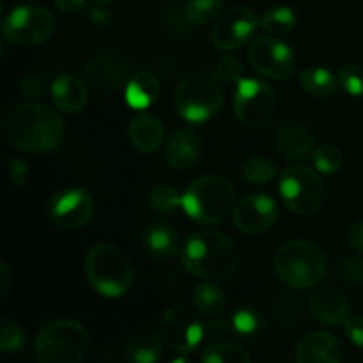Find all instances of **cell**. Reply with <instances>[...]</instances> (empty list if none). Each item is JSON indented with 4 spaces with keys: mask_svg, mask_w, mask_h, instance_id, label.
<instances>
[{
    "mask_svg": "<svg viewBox=\"0 0 363 363\" xmlns=\"http://www.w3.org/2000/svg\"><path fill=\"white\" fill-rule=\"evenodd\" d=\"M142 248L152 259H170L179 252L177 233L165 222H151L144 227L140 236Z\"/></svg>",
    "mask_w": 363,
    "mask_h": 363,
    "instance_id": "cell-21",
    "label": "cell"
},
{
    "mask_svg": "<svg viewBox=\"0 0 363 363\" xmlns=\"http://www.w3.org/2000/svg\"><path fill=\"white\" fill-rule=\"evenodd\" d=\"M25 346V333L18 323L2 319L0 323V347L4 353H14Z\"/></svg>",
    "mask_w": 363,
    "mask_h": 363,
    "instance_id": "cell-33",
    "label": "cell"
},
{
    "mask_svg": "<svg viewBox=\"0 0 363 363\" xmlns=\"http://www.w3.org/2000/svg\"><path fill=\"white\" fill-rule=\"evenodd\" d=\"M53 30L55 18L45 7H16L2 21L4 38L18 46L41 45L53 34Z\"/></svg>",
    "mask_w": 363,
    "mask_h": 363,
    "instance_id": "cell-10",
    "label": "cell"
},
{
    "mask_svg": "<svg viewBox=\"0 0 363 363\" xmlns=\"http://www.w3.org/2000/svg\"><path fill=\"white\" fill-rule=\"evenodd\" d=\"M277 110L273 87L257 78H243L234 92V112L240 123L250 130L268 126Z\"/></svg>",
    "mask_w": 363,
    "mask_h": 363,
    "instance_id": "cell-9",
    "label": "cell"
},
{
    "mask_svg": "<svg viewBox=\"0 0 363 363\" xmlns=\"http://www.w3.org/2000/svg\"><path fill=\"white\" fill-rule=\"evenodd\" d=\"M181 208L191 220L199 223H204V225L222 223L236 208L234 186L225 177H197L184 190Z\"/></svg>",
    "mask_w": 363,
    "mask_h": 363,
    "instance_id": "cell-4",
    "label": "cell"
},
{
    "mask_svg": "<svg viewBox=\"0 0 363 363\" xmlns=\"http://www.w3.org/2000/svg\"><path fill=\"white\" fill-rule=\"evenodd\" d=\"M53 4L64 13H78L84 9L87 0H53Z\"/></svg>",
    "mask_w": 363,
    "mask_h": 363,
    "instance_id": "cell-43",
    "label": "cell"
},
{
    "mask_svg": "<svg viewBox=\"0 0 363 363\" xmlns=\"http://www.w3.org/2000/svg\"><path fill=\"white\" fill-rule=\"evenodd\" d=\"M183 266L199 279L229 280L240 266V254L229 236L218 230H199L186 241Z\"/></svg>",
    "mask_w": 363,
    "mask_h": 363,
    "instance_id": "cell-2",
    "label": "cell"
},
{
    "mask_svg": "<svg viewBox=\"0 0 363 363\" xmlns=\"http://www.w3.org/2000/svg\"><path fill=\"white\" fill-rule=\"evenodd\" d=\"M252 67L269 80H286L294 73L293 50L280 39L261 35L248 48Z\"/></svg>",
    "mask_w": 363,
    "mask_h": 363,
    "instance_id": "cell-12",
    "label": "cell"
},
{
    "mask_svg": "<svg viewBox=\"0 0 363 363\" xmlns=\"http://www.w3.org/2000/svg\"><path fill=\"white\" fill-rule=\"evenodd\" d=\"M261 20L247 6H234L223 11L213 25L211 39L216 48L230 52L243 46L248 39L254 38Z\"/></svg>",
    "mask_w": 363,
    "mask_h": 363,
    "instance_id": "cell-13",
    "label": "cell"
},
{
    "mask_svg": "<svg viewBox=\"0 0 363 363\" xmlns=\"http://www.w3.org/2000/svg\"><path fill=\"white\" fill-rule=\"evenodd\" d=\"M273 266L286 286L293 289H308L318 286L325 277L326 255L312 241L293 240L277 248Z\"/></svg>",
    "mask_w": 363,
    "mask_h": 363,
    "instance_id": "cell-5",
    "label": "cell"
},
{
    "mask_svg": "<svg viewBox=\"0 0 363 363\" xmlns=\"http://www.w3.org/2000/svg\"><path fill=\"white\" fill-rule=\"evenodd\" d=\"M241 174L252 184H266L275 177L277 167L264 156H250L241 165Z\"/></svg>",
    "mask_w": 363,
    "mask_h": 363,
    "instance_id": "cell-31",
    "label": "cell"
},
{
    "mask_svg": "<svg viewBox=\"0 0 363 363\" xmlns=\"http://www.w3.org/2000/svg\"><path fill=\"white\" fill-rule=\"evenodd\" d=\"M149 202H151V206L156 211L172 213L179 206H183V195H179L170 186H158L149 195Z\"/></svg>",
    "mask_w": 363,
    "mask_h": 363,
    "instance_id": "cell-34",
    "label": "cell"
},
{
    "mask_svg": "<svg viewBox=\"0 0 363 363\" xmlns=\"http://www.w3.org/2000/svg\"><path fill=\"white\" fill-rule=\"evenodd\" d=\"M52 99L62 112L77 113L87 105V85L78 77L62 74L52 84Z\"/></svg>",
    "mask_w": 363,
    "mask_h": 363,
    "instance_id": "cell-23",
    "label": "cell"
},
{
    "mask_svg": "<svg viewBox=\"0 0 363 363\" xmlns=\"http://www.w3.org/2000/svg\"><path fill=\"white\" fill-rule=\"evenodd\" d=\"M296 363H342V346L326 332H312L296 347Z\"/></svg>",
    "mask_w": 363,
    "mask_h": 363,
    "instance_id": "cell-19",
    "label": "cell"
},
{
    "mask_svg": "<svg viewBox=\"0 0 363 363\" xmlns=\"http://www.w3.org/2000/svg\"><path fill=\"white\" fill-rule=\"evenodd\" d=\"M337 80L342 85L344 91L353 98H362L363 96V67L357 64H346L340 67Z\"/></svg>",
    "mask_w": 363,
    "mask_h": 363,
    "instance_id": "cell-35",
    "label": "cell"
},
{
    "mask_svg": "<svg viewBox=\"0 0 363 363\" xmlns=\"http://www.w3.org/2000/svg\"><path fill=\"white\" fill-rule=\"evenodd\" d=\"M158 78L151 71H138L126 82L124 98L133 110H145L158 99Z\"/></svg>",
    "mask_w": 363,
    "mask_h": 363,
    "instance_id": "cell-24",
    "label": "cell"
},
{
    "mask_svg": "<svg viewBox=\"0 0 363 363\" xmlns=\"http://www.w3.org/2000/svg\"><path fill=\"white\" fill-rule=\"evenodd\" d=\"M308 312L321 325L335 326L350 318V301L335 287H323L308 298Z\"/></svg>",
    "mask_w": 363,
    "mask_h": 363,
    "instance_id": "cell-17",
    "label": "cell"
},
{
    "mask_svg": "<svg viewBox=\"0 0 363 363\" xmlns=\"http://www.w3.org/2000/svg\"><path fill=\"white\" fill-rule=\"evenodd\" d=\"M342 273L351 284H363V261L360 259H346L342 262Z\"/></svg>",
    "mask_w": 363,
    "mask_h": 363,
    "instance_id": "cell-40",
    "label": "cell"
},
{
    "mask_svg": "<svg viewBox=\"0 0 363 363\" xmlns=\"http://www.w3.org/2000/svg\"><path fill=\"white\" fill-rule=\"evenodd\" d=\"M344 330H346V335L350 337L351 342L363 350V318H360V315L347 318L346 323H344Z\"/></svg>",
    "mask_w": 363,
    "mask_h": 363,
    "instance_id": "cell-38",
    "label": "cell"
},
{
    "mask_svg": "<svg viewBox=\"0 0 363 363\" xmlns=\"http://www.w3.org/2000/svg\"><path fill=\"white\" fill-rule=\"evenodd\" d=\"M48 215L60 229H82L94 216V201L85 190L69 188L53 195L48 206Z\"/></svg>",
    "mask_w": 363,
    "mask_h": 363,
    "instance_id": "cell-14",
    "label": "cell"
},
{
    "mask_svg": "<svg viewBox=\"0 0 363 363\" xmlns=\"http://www.w3.org/2000/svg\"><path fill=\"white\" fill-rule=\"evenodd\" d=\"M216 74L220 77V80L223 84H240L243 80V64H241L240 59L233 55H225L220 59L218 66H216Z\"/></svg>",
    "mask_w": 363,
    "mask_h": 363,
    "instance_id": "cell-37",
    "label": "cell"
},
{
    "mask_svg": "<svg viewBox=\"0 0 363 363\" xmlns=\"http://www.w3.org/2000/svg\"><path fill=\"white\" fill-rule=\"evenodd\" d=\"M202 142L191 130H176L165 144V160L172 169L188 170L199 162Z\"/></svg>",
    "mask_w": 363,
    "mask_h": 363,
    "instance_id": "cell-20",
    "label": "cell"
},
{
    "mask_svg": "<svg viewBox=\"0 0 363 363\" xmlns=\"http://www.w3.org/2000/svg\"><path fill=\"white\" fill-rule=\"evenodd\" d=\"M300 84L314 98H330L337 91V80L325 67H307L300 73Z\"/></svg>",
    "mask_w": 363,
    "mask_h": 363,
    "instance_id": "cell-27",
    "label": "cell"
},
{
    "mask_svg": "<svg viewBox=\"0 0 363 363\" xmlns=\"http://www.w3.org/2000/svg\"><path fill=\"white\" fill-rule=\"evenodd\" d=\"M233 326L236 333L243 337H252L259 332L261 328V315L257 312L250 311V308H241L234 314Z\"/></svg>",
    "mask_w": 363,
    "mask_h": 363,
    "instance_id": "cell-36",
    "label": "cell"
},
{
    "mask_svg": "<svg viewBox=\"0 0 363 363\" xmlns=\"http://www.w3.org/2000/svg\"><path fill=\"white\" fill-rule=\"evenodd\" d=\"M280 197L296 215H314L325 202L326 186L314 169L307 165L287 167L280 176Z\"/></svg>",
    "mask_w": 363,
    "mask_h": 363,
    "instance_id": "cell-8",
    "label": "cell"
},
{
    "mask_svg": "<svg viewBox=\"0 0 363 363\" xmlns=\"http://www.w3.org/2000/svg\"><path fill=\"white\" fill-rule=\"evenodd\" d=\"M261 27L272 35H286L296 27V14L291 7H273L262 14Z\"/></svg>",
    "mask_w": 363,
    "mask_h": 363,
    "instance_id": "cell-29",
    "label": "cell"
},
{
    "mask_svg": "<svg viewBox=\"0 0 363 363\" xmlns=\"http://www.w3.org/2000/svg\"><path fill=\"white\" fill-rule=\"evenodd\" d=\"M9 287H11V272L7 268L6 262L0 264V296H6L9 293Z\"/></svg>",
    "mask_w": 363,
    "mask_h": 363,
    "instance_id": "cell-44",
    "label": "cell"
},
{
    "mask_svg": "<svg viewBox=\"0 0 363 363\" xmlns=\"http://www.w3.org/2000/svg\"><path fill=\"white\" fill-rule=\"evenodd\" d=\"M89 333L74 319L48 323L35 339V358L39 363H84L89 353Z\"/></svg>",
    "mask_w": 363,
    "mask_h": 363,
    "instance_id": "cell-7",
    "label": "cell"
},
{
    "mask_svg": "<svg viewBox=\"0 0 363 363\" xmlns=\"http://www.w3.org/2000/svg\"><path fill=\"white\" fill-rule=\"evenodd\" d=\"M84 73L96 91L110 94V92H116L124 82H128L130 66L119 53L105 52L89 60L84 67Z\"/></svg>",
    "mask_w": 363,
    "mask_h": 363,
    "instance_id": "cell-16",
    "label": "cell"
},
{
    "mask_svg": "<svg viewBox=\"0 0 363 363\" xmlns=\"http://www.w3.org/2000/svg\"><path fill=\"white\" fill-rule=\"evenodd\" d=\"M91 2L98 4V6H103V4H108V2H112V0H91Z\"/></svg>",
    "mask_w": 363,
    "mask_h": 363,
    "instance_id": "cell-47",
    "label": "cell"
},
{
    "mask_svg": "<svg viewBox=\"0 0 363 363\" xmlns=\"http://www.w3.org/2000/svg\"><path fill=\"white\" fill-rule=\"evenodd\" d=\"M128 138L131 145L142 155H152L165 140V126L155 113L140 112L131 119L128 126Z\"/></svg>",
    "mask_w": 363,
    "mask_h": 363,
    "instance_id": "cell-18",
    "label": "cell"
},
{
    "mask_svg": "<svg viewBox=\"0 0 363 363\" xmlns=\"http://www.w3.org/2000/svg\"><path fill=\"white\" fill-rule=\"evenodd\" d=\"M160 335L170 350L179 354H188L197 350L206 337V330L194 308L186 305H174L163 314Z\"/></svg>",
    "mask_w": 363,
    "mask_h": 363,
    "instance_id": "cell-11",
    "label": "cell"
},
{
    "mask_svg": "<svg viewBox=\"0 0 363 363\" xmlns=\"http://www.w3.org/2000/svg\"><path fill=\"white\" fill-rule=\"evenodd\" d=\"M342 151L337 145H319L314 151V167L321 174H335L342 167Z\"/></svg>",
    "mask_w": 363,
    "mask_h": 363,
    "instance_id": "cell-32",
    "label": "cell"
},
{
    "mask_svg": "<svg viewBox=\"0 0 363 363\" xmlns=\"http://www.w3.org/2000/svg\"><path fill=\"white\" fill-rule=\"evenodd\" d=\"M314 133L307 124L291 123L279 128L275 135L277 149L282 156L291 160L307 158L314 149Z\"/></svg>",
    "mask_w": 363,
    "mask_h": 363,
    "instance_id": "cell-22",
    "label": "cell"
},
{
    "mask_svg": "<svg viewBox=\"0 0 363 363\" xmlns=\"http://www.w3.org/2000/svg\"><path fill=\"white\" fill-rule=\"evenodd\" d=\"M85 275L96 293L106 298L126 294L135 280L130 257L110 243H98L89 250L85 257Z\"/></svg>",
    "mask_w": 363,
    "mask_h": 363,
    "instance_id": "cell-6",
    "label": "cell"
},
{
    "mask_svg": "<svg viewBox=\"0 0 363 363\" xmlns=\"http://www.w3.org/2000/svg\"><path fill=\"white\" fill-rule=\"evenodd\" d=\"M172 363H191V362L188 360V358H184V357H179V358H176V360H174Z\"/></svg>",
    "mask_w": 363,
    "mask_h": 363,
    "instance_id": "cell-46",
    "label": "cell"
},
{
    "mask_svg": "<svg viewBox=\"0 0 363 363\" xmlns=\"http://www.w3.org/2000/svg\"><path fill=\"white\" fill-rule=\"evenodd\" d=\"M23 2H35V0H23Z\"/></svg>",
    "mask_w": 363,
    "mask_h": 363,
    "instance_id": "cell-48",
    "label": "cell"
},
{
    "mask_svg": "<svg viewBox=\"0 0 363 363\" xmlns=\"http://www.w3.org/2000/svg\"><path fill=\"white\" fill-rule=\"evenodd\" d=\"M163 339L152 330H140L126 344L128 360L131 363H158L162 358Z\"/></svg>",
    "mask_w": 363,
    "mask_h": 363,
    "instance_id": "cell-25",
    "label": "cell"
},
{
    "mask_svg": "<svg viewBox=\"0 0 363 363\" xmlns=\"http://www.w3.org/2000/svg\"><path fill=\"white\" fill-rule=\"evenodd\" d=\"M234 225L245 234H262L279 220V206L264 194L247 195L236 204L233 213Z\"/></svg>",
    "mask_w": 363,
    "mask_h": 363,
    "instance_id": "cell-15",
    "label": "cell"
},
{
    "mask_svg": "<svg viewBox=\"0 0 363 363\" xmlns=\"http://www.w3.org/2000/svg\"><path fill=\"white\" fill-rule=\"evenodd\" d=\"M28 177V163L25 160L13 158L9 162V179L14 186H23Z\"/></svg>",
    "mask_w": 363,
    "mask_h": 363,
    "instance_id": "cell-39",
    "label": "cell"
},
{
    "mask_svg": "<svg viewBox=\"0 0 363 363\" xmlns=\"http://www.w3.org/2000/svg\"><path fill=\"white\" fill-rule=\"evenodd\" d=\"M206 337H211L213 340H220L229 333V325L225 321H211L206 326Z\"/></svg>",
    "mask_w": 363,
    "mask_h": 363,
    "instance_id": "cell-41",
    "label": "cell"
},
{
    "mask_svg": "<svg viewBox=\"0 0 363 363\" xmlns=\"http://www.w3.org/2000/svg\"><path fill=\"white\" fill-rule=\"evenodd\" d=\"M223 82L216 73L197 67L184 74L176 89V108L184 121L201 124L218 113L223 105Z\"/></svg>",
    "mask_w": 363,
    "mask_h": 363,
    "instance_id": "cell-3",
    "label": "cell"
},
{
    "mask_svg": "<svg viewBox=\"0 0 363 363\" xmlns=\"http://www.w3.org/2000/svg\"><path fill=\"white\" fill-rule=\"evenodd\" d=\"M191 300H194V307L197 308V312L208 315V318H218L227 311L225 294L211 280L199 284L194 289Z\"/></svg>",
    "mask_w": 363,
    "mask_h": 363,
    "instance_id": "cell-26",
    "label": "cell"
},
{
    "mask_svg": "<svg viewBox=\"0 0 363 363\" xmlns=\"http://www.w3.org/2000/svg\"><path fill=\"white\" fill-rule=\"evenodd\" d=\"M223 0H186L184 14L194 25H206L223 13Z\"/></svg>",
    "mask_w": 363,
    "mask_h": 363,
    "instance_id": "cell-30",
    "label": "cell"
},
{
    "mask_svg": "<svg viewBox=\"0 0 363 363\" xmlns=\"http://www.w3.org/2000/svg\"><path fill=\"white\" fill-rule=\"evenodd\" d=\"M108 18H110L108 13H106L105 9H92L91 11V20L94 21V23L98 25V27H99V25H101V27H103V25L108 23Z\"/></svg>",
    "mask_w": 363,
    "mask_h": 363,
    "instance_id": "cell-45",
    "label": "cell"
},
{
    "mask_svg": "<svg viewBox=\"0 0 363 363\" xmlns=\"http://www.w3.org/2000/svg\"><path fill=\"white\" fill-rule=\"evenodd\" d=\"M202 363H252L250 354L245 347L233 342L211 344L202 351Z\"/></svg>",
    "mask_w": 363,
    "mask_h": 363,
    "instance_id": "cell-28",
    "label": "cell"
},
{
    "mask_svg": "<svg viewBox=\"0 0 363 363\" xmlns=\"http://www.w3.org/2000/svg\"><path fill=\"white\" fill-rule=\"evenodd\" d=\"M2 133L9 145L32 155H45L59 147L64 138V121L46 103H23L4 116Z\"/></svg>",
    "mask_w": 363,
    "mask_h": 363,
    "instance_id": "cell-1",
    "label": "cell"
},
{
    "mask_svg": "<svg viewBox=\"0 0 363 363\" xmlns=\"http://www.w3.org/2000/svg\"><path fill=\"white\" fill-rule=\"evenodd\" d=\"M350 243L354 250L363 252V220H358L350 227Z\"/></svg>",
    "mask_w": 363,
    "mask_h": 363,
    "instance_id": "cell-42",
    "label": "cell"
}]
</instances>
